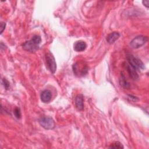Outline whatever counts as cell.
<instances>
[{
  "mask_svg": "<svg viewBox=\"0 0 149 149\" xmlns=\"http://www.w3.org/2000/svg\"><path fill=\"white\" fill-rule=\"evenodd\" d=\"M41 42V37L38 35H35L32 37L31 40L24 42L22 44V48L24 50L26 51L30 52H35L39 49V45Z\"/></svg>",
  "mask_w": 149,
  "mask_h": 149,
  "instance_id": "cell-1",
  "label": "cell"
},
{
  "mask_svg": "<svg viewBox=\"0 0 149 149\" xmlns=\"http://www.w3.org/2000/svg\"><path fill=\"white\" fill-rule=\"evenodd\" d=\"M72 68L74 74L79 77L85 76L87 74L88 71L87 65L83 61L76 62L73 65Z\"/></svg>",
  "mask_w": 149,
  "mask_h": 149,
  "instance_id": "cell-2",
  "label": "cell"
},
{
  "mask_svg": "<svg viewBox=\"0 0 149 149\" xmlns=\"http://www.w3.org/2000/svg\"><path fill=\"white\" fill-rule=\"evenodd\" d=\"M126 59L127 61V63L135 70H143L145 68L143 62L140 59L134 56L132 54H127L126 55Z\"/></svg>",
  "mask_w": 149,
  "mask_h": 149,
  "instance_id": "cell-3",
  "label": "cell"
},
{
  "mask_svg": "<svg viewBox=\"0 0 149 149\" xmlns=\"http://www.w3.org/2000/svg\"><path fill=\"white\" fill-rule=\"evenodd\" d=\"M40 125L47 130L53 129L55 127V123L54 119L49 116H42L38 119Z\"/></svg>",
  "mask_w": 149,
  "mask_h": 149,
  "instance_id": "cell-4",
  "label": "cell"
},
{
  "mask_svg": "<svg viewBox=\"0 0 149 149\" xmlns=\"http://www.w3.org/2000/svg\"><path fill=\"white\" fill-rule=\"evenodd\" d=\"M45 62L49 70L52 73H54L56 70V63L54 56L51 52H48L47 54H46Z\"/></svg>",
  "mask_w": 149,
  "mask_h": 149,
  "instance_id": "cell-5",
  "label": "cell"
},
{
  "mask_svg": "<svg viewBox=\"0 0 149 149\" xmlns=\"http://www.w3.org/2000/svg\"><path fill=\"white\" fill-rule=\"evenodd\" d=\"M148 40V38L146 36L142 35L134 37L130 43V45L134 49H137L143 46Z\"/></svg>",
  "mask_w": 149,
  "mask_h": 149,
  "instance_id": "cell-6",
  "label": "cell"
},
{
  "mask_svg": "<svg viewBox=\"0 0 149 149\" xmlns=\"http://www.w3.org/2000/svg\"><path fill=\"white\" fill-rule=\"evenodd\" d=\"M124 67L126 69L127 73H129L130 77L133 80H137L139 79V75L137 73L136 70H135L133 67H132L128 63H124Z\"/></svg>",
  "mask_w": 149,
  "mask_h": 149,
  "instance_id": "cell-7",
  "label": "cell"
},
{
  "mask_svg": "<svg viewBox=\"0 0 149 149\" xmlns=\"http://www.w3.org/2000/svg\"><path fill=\"white\" fill-rule=\"evenodd\" d=\"M41 100L44 103H48L51 100L52 94L51 92L48 90H43L40 95Z\"/></svg>",
  "mask_w": 149,
  "mask_h": 149,
  "instance_id": "cell-8",
  "label": "cell"
},
{
  "mask_svg": "<svg viewBox=\"0 0 149 149\" xmlns=\"http://www.w3.org/2000/svg\"><path fill=\"white\" fill-rule=\"evenodd\" d=\"M76 107L77 109L80 111H82L84 109V98L83 95L82 94H78L76 98L74 101Z\"/></svg>",
  "mask_w": 149,
  "mask_h": 149,
  "instance_id": "cell-9",
  "label": "cell"
},
{
  "mask_svg": "<svg viewBox=\"0 0 149 149\" xmlns=\"http://www.w3.org/2000/svg\"><path fill=\"white\" fill-rule=\"evenodd\" d=\"M87 47L86 43L81 40L77 41L74 42L73 45L74 49L77 52H81L86 49Z\"/></svg>",
  "mask_w": 149,
  "mask_h": 149,
  "instance_id": "cell-10",
  "label": "cell"
},
{
  "mask_svg": "<svg viewBox=\"0 0 149 149\" xmlns=\"http://www.w3.org/2000/svg\"><path fill=\"white\" fill-rule=\"evenodd\" d=\"M120 37V34L119 32L113 31L109 34H108L106 38V40L108 43L111 44L114 43Z\"/></svg>",
  "mask_w": 149,
  "mask_h": 149,
  "instance_id": "cell-11",
  "label": "cell"
},
{
  "mask_svg": "<svg viewBox=\"0 0 149 149\" xmlns=\"http://www.w3.org/2000/svg\"><path fill=\"white\" fill-rule=\"evenodd\" d=\"M119 84L120 85L124 88L125 89H129L130 87V83L126 80L125 77L124 76V75L122 73V74L120 75V77L119 78Z\"/></svg>",
  "mask_w": 149,
  "mask_h": 149,
  "instance_id": "cell-12",
  "label": "cell"
},
{
  "mask_svg": "<svg viewBox=\"0 0 149 149\" xmlns=\"http://www.w3.org/2000/svg\"><path fill=\"white\" fill-rule=\"evenodd\" d=\"M109 148H123V146L122 144L119 142V141H116L113 143L112 144H111V146L109 147Z\"/></svg>",
  "mask_w": 149,
  "mask_h": 149,
  "instance_id": "cell-13",
  "label": "cell"
},
{
  "mask_svg": "<svg viewBox=\"0 0 149 149\" xmlns=\"http://www.w3.org/2000/svg\"><path fill=\"white\" fill-rule=\"evenodd\" d=\"M14 113H15V116L17 118H20V116H21V113H20V109L19 108H16L14 110Z\"/></svg>",
  "mask_w": 149,
  "mask_h": 149,
  "instance_id": "cell-14",
  "label": "cell"
},
{
  "mask_svg": "<svg viewBox=\"0 0 149 149\" xmlns=\"http://www.w3.org/2000/svg\"><path fill=\"white\" fill-rule=\"evenodd\" d=\"M2 83H3L5 88L6 90H8L9 88V81L6 79L4 78V79H2Z\"/></svg>",
  "mask_w": 149,
  "mask_h": 149,
  "instance_id": "cell-15",
  "label": "cell"
},
{
  "mask_svg": "<svg viewBox=\"0 0 149 149\" xmlns=\"http://www.w3.org/2000/svg\"><path fill=\"white\" fill-rule=\"evenodd\" d=\"M5 26H6V24L5 23H3L1 22V25H0V29H1V34L2 33L3 31L4 30V29H5Z\"/></svg>",
  "mask_w": 149,
  "mask_h": 149,
  "instance_id": "cell-16",
  "label": "cell"
},
{
  "mask_svg": "<svg viewBox=\"0 0 149 149\" xmlns=\"http://www.w3.org/2000/svg\"><path fill=\"white\" fill-rule=\"evenodd\" d=\"M143 2V4L146 6L147 8H148V5H149V1L148 0H144V1H142Z\"/></svg>",
  "mask_w": 149,
  "mask_h": 149,
  "instance_id": "cell-17",
  "label": "cell"
}]
</instances>
